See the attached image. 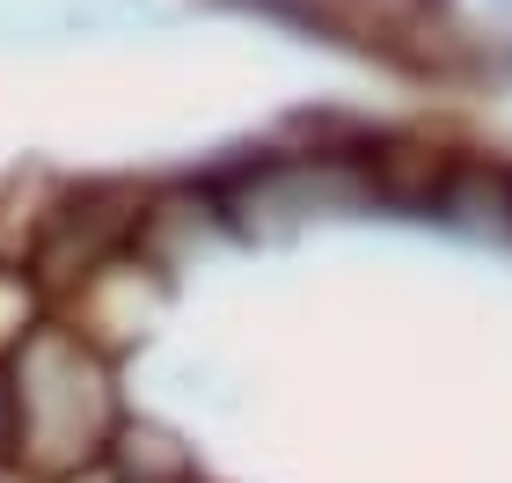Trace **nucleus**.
<instances>
[{
	"instance_id": "f03ea898",
	"label": "nucleus",
	"mask_w": 512,
	"mask_h": 483,
	"mask_svg": "<svg viewBox=\"0 0 512 483\" xmlns=\"http://www.w3.org/2000/svg\"><path fill=\"white\" fill-rule=\"evenodd\" d=\"M0 440H8V388H0Z\"/></svg>"
},
{
	"instance_id": "f257e3e1",
	"label": "nucleus",
	"mask_w": 512,
	"mask_h": 483,
	"mask_svg": "<svg viewBox=\"0 0 512 483\" xmlns=\"http://www.w3.org/2000/svg\"><path fill=\"white\" fill-rule=\"evenodd\" d=\"M118 432V396H110V374L88 344L37 330L15 359L8 381V440L30 469L44 476H74L110 447Z\"/></svg>"
}]
</instances>
